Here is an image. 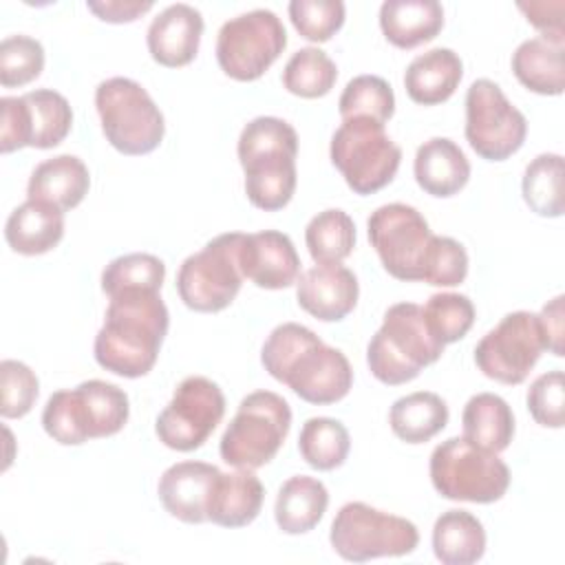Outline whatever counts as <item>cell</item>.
I'll list each match as a JSON object with an SVG mask.
<instances>
[{
  "mask_svg": "<svg viewBox=\"0 0 565 565\" xmlns=\"http://www.w3.org/2000/svg\"><path fill=\"white\" fill-rule=\"evenodd\" d=\"M260 362L274 380L309 404H335L353 384L347 355L298 322H282L267 335Z\"/></svg>",
  "mask_w": 565,
  "mask_h": 565,
  "instance_id": "cell-1",
  "label": "cell"
},
{
  "mask_svg": "<svg viewBox=\"0 0 565 565\" xmlns=\"http://www.w3.org/2000/svg\"><path fill=\"white\" fill-rule=\"evenodd\" d=\"M168 324V307L159 291L128 289L110 296L93 344L97 364L130 380L146 375L159 358Z\"/></svg>",
  "mask_w": 565,
  "mask_h": 565,
  "instance_id": "cell-2",
  "label": "cell"
},
{
  "mask_svg": "<svg viewBox=\"0 0 565 565\" xmlns=\"http://www.w3.org/2000/svg\"><path fill=\"white\" fill-rule=\"evenodd\" d=\"M238 161L249 203L265 212L285 207L296 192L298 135L280 117H254L238 137Z\"/></svg>",
  "mask_w": 565,
  "mask_h": 565,
  "instance_id": "cell-3",
  "label": "cell"
},
{
  "mask_svg": "<svg viewBox=\"0 0 565 565\" xmlns=\"http://www.w3.org/2000/svg\"><path fill=\"white\" fill-rule=\"evenodd\" d=\"M130 404L124 388L104 380H88L75 388L55 391L42 411V426L62 446L110 437L128 422Z\"/></svg>",
  "mask_w": 565,
  "mask_h": 565,
  "instance_id": "cell-4",
  "label": "cell"
},
{
  "mask_svg": "<svg viewBox=\"0 0 565 565\" xmlns=\"http://www.w3.org/2000/svg\"><path fill=\"white\" fill-rule=\"evenodd\" d=\"M444 344L430 333L424 311L415 302L391 305L382 327L366 347V362L375 380L399 386L415 380L424 366L437 362Z\"/></svg>",
  "mask_w": 565,
  "mask_h": 565,
  "instance_id": "cell-5",
  "label": "cell"
},
{
  "mask_svg": "<svg viewBox=\"0 0 565 565\" xmlns=\"http://www.w3.org/2000/svg\"><path fill=\"white\" fill-rule=\"evenodd\" d=\"M291 428V408L271 391H254L238 404L227 424L218 452L227 466L256 470L269 463Z\"/></svg>",
  "mask_w": 565,
  "mask_h": 565,
  "instance_id": "cell-6",
  "label": "cell"
},
{
  "mask_svg": "<svg viewBox=\"0 0 565 565\" xmlns=\"http://www.w3.org/2000/svg\"><path fill=\"white\" fill-rule=\"evenodd\" d=\"M95 108L108 143L121 154L152 152L166 132V121L148 90L130 77H110L95 88Z\"/></svg>",
  "mask_w": 565,
  "mask_h": 565,
  "instance_id": "cell-7",
  "label": "cell"
},
{
  "mask_svg": "<svg viewBox=\"0 0 565 565\" xmlns=\"http://www.w3.org/2000/svg\"><path fill=\"white\" fill-rule=\"evenodd\" d=\"M433 488L450 501L494 503L510 486V470L499 452L483 450L463 437H448L430 455Z\"/></svg>",
  "mask_w": 565,
  "mask_h": 565,
  "instance_id": "cell-8",
  "label": "cell"
},
{
  "mask_svg": "<svg viewBox=\"0 0 565 565\" xmlns=\"http://www.w3.org/2000/svg\"><path fill=\"white\" fill-rule=\"evenodd\" d=\"M331 163L355 194L386 188L399 168L402 148L371 119H344L331 137Z\"/></svg>",
  "mask_w": 565,
  "mask_h": 565,
  "instance_id": "cell-9",
  "label": "cell"
},
{
  "mask_svg": "<svg viewBox=\"0 0 565 565\" xmlns=\"http://www.w3.org/2000/svg\"><path fill=\"white\" fill-rule=\"evenodd\" d=\"M331 547L351 563H364L380 556H406L419 543L417 525L371 508L362 501L344 503L329 532Z\"/></svg>",
  "mask_w": 565,
  "mask_h": 565,
  "instance_id": "cell-10",
  "label": "cell"
},
{
  "mask_svg": "<svg viewBox=\"0 0 565 565\" xmlns=\"http://www.w3.org/2000/svg\"><path fill=\"white\" fill-rule=\"evenodd\" d=\"M241 236V232L218 234L181 263L177 291L185 307L201 313H214L232 305L243 285L238 265Z\"/></svg>",
  "mask_w": 565,
  "mask_h": 565,
  "instance_id": "cell-11",
  "label": "cell"
},
{
  "mask_svg": "<svg viewBox=\"0 0 565 565\" xmlns=\"http://www.w3.org/2000/svg\"><path fill=\"white\" fill-rule=\"evenodd\" d=\"M287 31L269 9H252L223 22L216 35V62L236 82L258 79L285 51Z\"/></svg>",
  "mask_w": 565,
  "mask_h": 565,
  "instance_id": "cell-12",
  "label": "cell"
},
{
  "mask_svg": "<svg viewBox=\"0 0 565 565\" xmlns=\"http://www.w3.org/2000/svg\"><path fill=\"white\" fill-rule=\"evenodd\" d=\"M527 119L492 79H475L466 93V139L488 161L512 157L525 141Z\"/></svg>",
  "mask_w": 565,
  "mask_h": 565,
  "instance_id": "cell-13",
  "label": "cell"
},
{
  "mask_svg": "<svg viewBox=\"0 0 565 565\" xmlns=\"http://www.w3.org/2000/svg\"><path fill=\"white\" fill-rule=\"evenodd\" d=\"M369 241L382 267L397 280H422L433 243L428 221L406 203H386L371 212Z\"/></svg>",
  "mask_w": 565,
  "mask_h": 565,
  "instance_id": "cell-14",
  "label": "cell"
},
{
  "mask_svg": "<svg viewBox=\"0 0 565 565\" xmlns=\"http://www.w3.org/2000/svg\"><path fill=\"white\" fill-rule=\"evenodd\" d=\"M0 150L13 152L24 146L55 148L73 126L68 99L53 88H35L20 97L0 99Z\"/></svg>",
  "mask_w": 565,
  "mask_h": 565,
  "instance_id": "cell-15",
  "label": "cell"
},
{
  "mask_svg": "<svg viewBox=\"0 0 565 565\" xmlns=\"http://www.w3.org/2000/svg\"><path fill=\"white\" fill-rule=\"evenodd\" d=\"M225 415V395L216 382L203 375L185 377L168 406L159 413L154 433L172 450L190 452L201 448Z\"/></svg>",
  "mask_w": 565,
  "mask_h": 565,
  "instance_id": "cell-16",
  "label": "cell"
},
{
  "mask_svg": "<svg viewBox=\"0 0 565 565\" xmlns=\"http://www.w3.org/2000/svg\"><path fill=\"white\" fill-rule=\"evenodd\" d=\"M545 351L539 313L512 311L475 347L479 371L501 384H521Z\"/></svg>",
  "mask_w": 565,
  "mask_h": 565,
  "instance_id": "cell-17",
  "label": "cell"
},
{
  "mask_svg": "<svg viewBox=\"0 0 565 565\" xmlns=\"http://www.w3.org/2000/svg\"><path fill=\"white\" fill-rule=\"evenodd\" d=\"M238 265L243 278L260 289H285L300 276V256L291 238L278 230L243 234Z\"/></svg>",
  "mask_w": 565,
  "mask_h": 565,
  "instance_id": "cell-18",
  "label": "cell"
},
{
  "mask_svg": "<svg viewBox=\"0 0 565 565\" xmlns=\"http://www.w3.org/2000/svg\"><path fill=\"white\" fill-rule=\"evenodd\" d=\"M358 296L360 287L355 274L340 263H318L296 280L298 305L322 322L347 318L355 309Z\"/></svg>",
  "mask_w": 565,
  "mask_h": 565,
  "instance_id": "cell-19",
  "label": "cell"
},
{
  "mask_svg": "<svg viewBox=\"0 0 565 565\" xmlns=\"http://www.w3.org/2000/svg\"><path fill=\"white\" fill-rule=\"evenodd\" d=\"M221 470L205 461H179L166 468L157 492L163 508L183 523H205Z\"/></svg>",
  "mask_w": 565,
  "mask_h": 565,
  "instance_id": "cell-20",
  "label": "cell"
},
{
  "mask_svg": "<svg viewBox=\"0 0 565 565\" xmlns=\"http://www.w3.org/2000/svg\"><path fill=\"white\" fill-rule=\"evenodd\" d=\"M203 35V15L185 2L159 11L148 26V51L152 60L168 68H179L196 57Z\"/></svg>",
  "mask_w": 565,
  "mask_h": 565,
  "instance_id": "cell-21",
  "label": "cell"
},
{
  "mask_svg": "<svg viewBox=\"0 0 565 565\" xmlns=\"http://www.w3.org/2000/svg\"><path fill=\"white\" fill-rule=\"evenodd\" d=\"M88 188L86 163L75 154H57L35 166L26 183V196L66 212L84 201Z\"/></svg>",
  "mask_w": 565,
  "mask_h": 565,
  "instance_id": "cell-22",
  "label": "cell"
},
{
  "mask_svg": "<svg viewBox=\"0 0 565 565\" xmlns=\"http://www.w3.org/2000/svg\"><path fill=\"white\" fill-rule=\"evenodd\" d=\"M413 172L426 194L448 199L468 183L470 161L452 139L433 137L417 148Z\"/></svg>",
  "mask_w": 565,
  "mask_h": 565,
  "instance_id": "cell-23",
  "label": "cell"
},
{
  "mask_svg": "<svg viewBox=\"0 0 565 565\" xmlns=\"http://www.w3.org/2000/svg\"><path fill=\"white\" fill-rule=\"evenodd\" d=\"M463 77V62L452 49H430L417 55L404 73L408 97L422 106L446 102Z\"/></svg>",
  "mask_w": 565,
  "mask_h": 565,
  "instance_id": "cell-24",
  "label": "cell"
},
{
  "mask_svg": "<svg viewBox=\"0 0 565 565\" xmlns=\"http://www.w3.org/2000/svg\"><path fill=\"white\" fill-rule=\"evenodd\" d=\"M64 236V212L26 199L4 223V238L15 254L40 256L51 252Z\"/></svg>",
  "mask_w": 565,
  "mask_h": 565,
  "instance_id": "cell-25",
  "label": "cell"
},
{
  "mask_svg": "<svg viewBox=\"0 0 565 565\" xmlns=\"http://www.w3.org/2000/svg\"><path fill=\"white\" fill-rule=\"evenodd\" d=\"M263 499L265 488L254 470L236 468V472H221L212 490L207 521L221 527L249 525L258 516Z\"/></svg>",
  "mask_w": 565,
  "mask_h": 565,
  "instance_id": "cell-26",
  "label": "cell"
},
{
  "mask_svg": "<svg viewBox=\"0 0 565 565\" xmlns=\"http://www.w3.org/2000/svg\"><path fill=\"white\" fill-rule=\"evenodd\" d=\"M444 7L437 0H386L380 7V29L397 49H415L437 38Z\"/></svg>",
  "mask_w": 565,
  "mask_h": 565,
  "instance_id": "cell-27",
  "label": "cell"
},
{
  "mask_svg": "<svg viewBox=\"0 0 565 565\" xmlns=\"http://www.w3.org/2000/svg\"><path fill=\"white\" fill-rule=\"evenodd\" d=\"M327 505L329 492L320 479L307 475L289 477L276 497V525L285 534H305L320 523Z\"/></svg>",
  "mask_w": 565,
  "mask_h": 565,
  "instance_id": "cell-28",
  "label": "cell"
},
{
  "mask_svg": "<svg viewBox=\"0 0 565 565\" xmlns=\"http://www.w3.org/2000/svg\"><path fill=\"white\" fill-rule=\"evenodd\" d=\"M461 424L463 439L490 452H503L514 437L512 408L494 393L472 395L463 406Z\"/></svg>",
  "mask_w": 565,
  "mask_h": 565,
  "instance_id": "cell-29",
  "label": "cell"
},
{
  "mask_svg": "<svg viewBox=\"0 0 565 565\" xmlns=\"http://www.w3.org/2000/svg\"><path fill=\"white\" fill-rule=\"evenodd\" d=\"M512 73L532 93L561 95L565 88V62L563 44L530 38L512 53Z\"/></svg>",
  "mask_w": 565,
  "mask_h": 565,
  "instance_id": "cell-30",
  "label": "cell"
},
{
  "mask_svg": "<svg viewBox=\"0 0 565 565\" xmlns=\"http://www.w3.org/2000/svg\"><path fill=\"white\" fill-rule=\"evenodd\" d=\"M433 552L444 565H472L486 552V530L468 510H446L433 525Z\"/></svg>",
  "mask_w": 565,
  "mask_h": 565,
  "instance_id": "cell-31",
  "label": "cell"
},
{
  "mask_svg": "<svg viewBox=\"0 0 565 565\" xmlns=\"http://www.w3.org/2000/svg\"><path fill=\"white\" fill-rule=\"evenodd\" d=\"M388 424L402 441L424 444L446 428L448 406L437 393L415 391L393 402Z\"/></svg>",
  "mask_w": 565,
  "mask_h": 565,
  "instance_id": "cell-32",
  "label": "cell"
},
{
  "mask_svg": "<svg viewBox=\"0 0 565 565\" xmlns=\"http://www.w3.org/2000/svg\"><path fill=\"white\" fill-rule=\"evenodd\" d=\"M523 199L527 207L547 218L563 214V157L556 152H543L534 157L523 172L521 181Z\"/></svg>",
  "mask_w": 565,
  "mask_h": 565,
  "instance_id": "cell-33",
  "label": "cell"
},
{
  "mask_svg": "<svg viewBox=\"0 0 565 565\" xmlns=\"http://www.w3.org/2000/svg\"><path fill=\"white\" fill-rule=\"evenodd\" d=\"M305 243L316 263H342L355 247V223L344 210H322L307 223Z\"/></svg>",
  "mask_w": 565,
  "mask_h": 565,
  "instance_id": "cell-34",
  "label": "cell"
},
{
  "mask_svg": "<svg viewBox=\"0 0 565 565\" xmlns=\"http://www.w3.org/2000/svg\"><path fill=\"white\" fill-rule=\"evenodd\" d=\"M351 448L349 430L333 417H309L298 435L302 459L316 470H333L344 463Z\"/></svg>",
  "mask_w": 565,
  "mask_h": 565,
  "instance_id": "cell-35",
  "label": "cell"
},
{
  "mask_svg": "<svg viewBox=\"0 0 565 565\" xmlns=\"http://www.w3.org/2000/svg\"><path fill=\"white\" fill-rule=\"evenodd\" d=\"M338 79L335 62L318 46L298 49L282 68V86L298 97H324Z\"/></svg>",
  "mask_w": 565,
  "mask_h": 565,
  "instance_id": "cell-36",
  "label": "cell"
},
{
  "mask_svg": "<svg viewBox=\"0 0 565 565\" xmlns=\"http://www.w3.org/2000/svg\"><path fill=\"white\" fill-rule=\"evenodd\" d=\"M338 110L344 119H371L386 124L395 113V95L391 84L380 75L353 77L338 102Z\"/></svg>",
  "mask_w": 565,
  "mask_h": 565,
  "instance_id": "cell-37",
  "label": "cell"
},
{
  "mask_svg": "<svg viewBox=\"0 0 565 565\" xmlns=\"http://www.w3.org/2000/svg\"><path fill=\"white\" fill-rule=\"evenodd\" d=\"M166 265L161 258L143 252H132L113 258L102 271V291L110 298L128 289L161 291Z\"/></svg>",
  "mask_w": 565,
  "mask_h": 565,
  "instance_id": "cell-38",
  "label": "cell"
},
{
  "mask_svg": "<svg viewBox=\"0 0 565 565\" xmlns=\"http://www.w3.org/2000/svg\"><path fill=\"white\" fill-rule=\"evenodd\" d=\"M430 333L446 347L461 340L475 322V305L463 294H433L422 307Z\"/></svg>",
  "mask_w": 565,
  "mask_h": 565,
  "instance_id": "cell-39",
  "label": "cell"
},
{
  "mask_svg": "<svg viewBox=\"0 0 565 565\" xmlns=\"http://www.w3.org/2000/svg\"><path fill=\"white\" fill-rule=\"evenodd\" d=\"M44 68V46L31 35H7L0 42V84L4 88L24 86L40 77Z\"/></svg>",
  "mask_w": 565,
  "mask_h": 565,
  "instance_id": "cell-40",
  "label": "cell"
},
{
  "mask_svg": "<svg viewBox=\"0 0 565 565\" xmlns=\"http://www.w3.org/2000/svg\"><path fill=\"white\" fill-rule=\"evenodd\" d=\"M287 11L296 31L309 42H327L344 24L342 0H291Z\"/></svg>",
  "mask_w": 565,
  "mask_h": 565,
  "instance_id": "cell-41",
  "label": "cell"
},
{
  "mask_svg": "<svg viewBox=\"0 0 565 565\" xmlns=\"http://www.w3.org/2000/svg\"><path fill=\"white\" fill-rule=\"evenodd\" d=\"M0 388H2L0 415L4 419H18L33 408L40 393V382H38V375L24 362L2 360Z\"/></svg>",
  "mask_w": 565,
  "mask_h": 565,
  "instance_id": "cell-42",
  "label": "cell"
},
{
  "mask_svg": "<svg viewBox=\"0 0 565 565\" xmlns=\"http://www.w3.org/2000/svg\"><path fill=\"white\" fill-rule=\"evenodd\" d=\"M468 254L466 247L450 236H433L422 280L437 287H455L466 280Z\"/></svg>",
  "mask_w": 565,
  "mask_h": 565,
  "instance_id": "cell-43",
  "label": "cell"
},
{
  "mask_svg": "<svg viewBox=\"0 0 565 565\" xmlns=\"http://www.w3.org/2000/svg\"><path fill=\"white\" fill-rule=\"evenodd\" d=\"M527 411L536 424L545 428H561L565 424V384L563 371H547L539 375L525 395Z\"/></svg>",
  "mask_w": 565,
  "mask_h": 565,
  "instance_id": "cell-44",
  "label": "cell"
},
{
  "mask_svg": "<svg viewBox=\"0 0 565 565\" xmlns=\"http://www.w3.org/2000/svg\"><path fill=\"white\" fill-rule=\"evenodd\" d=\"M563 0L554 2H519V9L527 15V22L536 26L552 42L563 44Z\"/></svg>",
  "mask_w": 565,
  "mask_h": 565,
  "instance_id": "cell-45",
  "label": "cell"
},
{
  "mask_svg": "<svg viewBox=\"0 0 565 565\" xmlns=\"http://www.w3.org/2000/svg\"><path fill=\"white\" fill-rule=\"evenodd\" d=\"M88 11H93L99 20L121 24V22H135L146 11L152 9L150 0H104V2H86Z\"/></svg>",
  "mask_w": 565,
  "mask_h": 565,
  "instance_id": "cell-46",
  "label": "cell"
},
{
  "mask_svg": "<svg viewBox=\"0 0 565 565\" xmlns=\"http://www.w3.org/2000/svg\"><path fill=\"white\" fill-rule=\"evenodd\" d=\"M563 296H554L539 313L543 344L556 358L563 355Z\"/></svg>",
  "mask_w": 565,
  "mask_h": 565,
  "instance_id": "cell-47",
  "label": "cell"
}]
</instances>
